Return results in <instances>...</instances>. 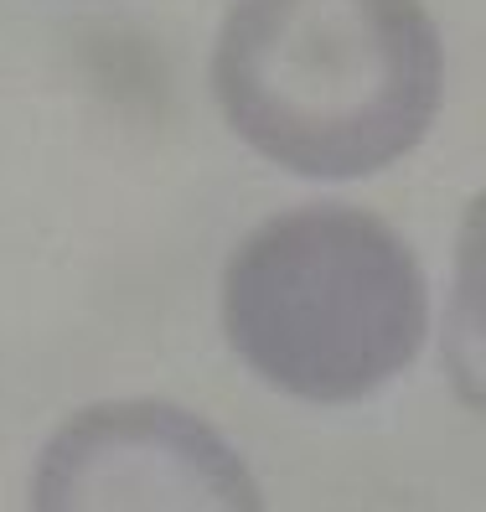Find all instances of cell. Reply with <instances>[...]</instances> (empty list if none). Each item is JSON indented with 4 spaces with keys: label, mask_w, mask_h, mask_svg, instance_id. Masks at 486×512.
I'll return each mask as SVG.
<instances>
[{
    "label": "cell",
    "mask_w": 486,
    "mask_h": 512,
    "mask_svg": "<svg viewBox=\"0 0 486 512\" xmlns=\"http://www.w3.org/2000/svg\"><path fill=\"white\" fill-rule=\"evenodd\" d=\"M440 88L445 47L419 0H233L212 47L228 130L316 182L409 156Z\"/></svg>",
    "instance_id": "obj_1"
},
{
    "label": "cell",
    "mask_w": 486,
    "mask_h": 512,
    "mask_svg": "<svg viewBox=\"0 0 486 512\" xmlns=\"http://www.w3.org/2000/svg\"><path fill=\"white\" fill-rule=\"evenodd\" d=\"M430 326L414 249L362 207H295L259 223L223 269V331L269 388L352 404L399 378Z\"/></svg>",
    "instance_id": "obj_2"
},
{
    "label": "cell",
    "mask_w": 486,
    "mask_h": 512,
    "mask_svg": "<svg viewBox=\"0 0 486 512\" xmlns=\"http://www.w3.org/2000/svg\"><path fill=\"white\" fill-rule=\"evenodd\" d=\"M32 512H264V502L238 450L197 414L119 399L47 440Z\"/></svg>",
    "instance_id": "obj_3"
},
{
    "label": "cell",
    "mask_w": 486,
    "mask_h": 512,
    "mask_svg": "<svg viewBox=\"0 0 486 512\" xmlns=\"http://www.w3.org/2000/svg\"><path fill=\"white\" fill-rule=\"evenodd\" d=\"M445 373L466 409L486 414V192L455 238V285L445 311Z\"/></svg>",
    "instance_id": "obj_4"
}]
</instances>
